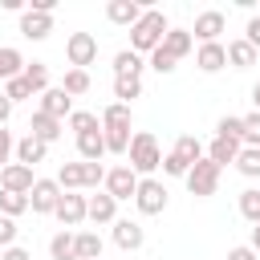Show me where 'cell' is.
Masks as SVG:
<instances>
[{
	"label": "cell",
	"instance_id": "obj_46",
	"mask_svg": "<svg viewBox=\"0 0 260 260\" xmlns=\"http://www.w3.org/2000/svg\"><path fill=\"white\" fill-rule=\"evenodd\" d=\"M228 260H260V256H256V252H252L248 244H236V248L228 252Z\"/></svg>",
	"mask_w": 260,
	"mask_h": 260
},
{
	"label": "cell",
	"instance_id": "obj_14",
	"mask_svg": "<svg viewBox=\"0 0 260 260\" xmlns=\"http://www.w3.org/2000/svg\"><path fill=\"white\" fill-rule=\"evenodd\" d=\"M49 32H53V16L32 12V8L20 12V37H24V41H45Z\"/></svg>",
	"mask_w": 260,
	"mask_h": 260
},
{
	"label": "cell",
	"instance_id": "obj_18",
	"mask_svg": "<svg viewBox=\"0 0 260 260\" xmlns=\"http://www.w3.org/2000/svg\"><path fill=\"white\" fill-rule=\"evenodd\" d=\"M158 49H167L175 61H183V57L195 49V37H191V28H167V37H162Z\"/></svg>",
	"mask_w": 260,
	"mask_h": 260
},
{
	"label": "cell",
	"instance_id": "obj_40",
	"mask_svg": "<svg viewBox=\"0 0 260 260\" xmlns=\"http://www.w3.org/2000/svg\"><path fill=\"white\" fill-rule=\"evenodd\" d=\"M150 69L167 77V73H175V69H179V61H175V57H171L167 49H154V53H150Z\"/></svg>",
	"mask_w": 260,
	"mask_h": 260
},
{
	"label": "cell",
	"instance_id": "obj_13",
	"mask_svg": "<svg viewBox=\"0 0 260 260\" xmlns=\"http://www.w3.org/2000/svg\"><path fill=\"white\" fill-rule=\"evenodd\" d=\"M142 240H146V232H142L138 219H114V244H118L122 252H138Z\"/></svg>",
	"mask_w": 260,
	"mask_h": 260
},
{
	"label": "cell",
	"instance_id": "obj_16",
	"mask_svg": "<svg viewBox=\"0 0 260 260\" xmlns=\"http://www.w3.org/2000/svg\"><path fill=\"white\" fill-rule=\"evenodd\" d=\"M195 65H199L203 73H219V69L228 65V49H223L219 41H211V45H199V49H195Z\"/></svg>",
	"mask_w": 260,
	"mask_h": 260
},
{
	"label": "cell",
	"instance_id": "obj_37",
	"mask_svg": "<svg viewBox=\"0 0 260 260\" xmlns=\"http://www.w3.org/2000/svg\"><path fill=\"white\" fill-rule=\"evenodd\" d=\"M244 126H240V146H256L260 150V114H248V118H240Z\"/></svg>",
	"mask_w": 260,
	"mask_h": 260
},
{
	"label": "cell",
	"instance_id": "obj_30",
	"mask_svg": "<svg viewBox=\"0 0 260 260\" xmlns=\"http://www.w3.org/2000/svg\"><path fill=\"white\" fill-rule=\"evenodd\" d=\"M236 171H240L244 179H260V150H256V146H240V154H236Z\"/></svg>",
	"mask_w": 260,
	"mask_h": 260
},
{
	"label": "cell",
	"instance_id": "obj_1",
	"mask_svg": "<svg viewBox=\"0 0 260 260\" xmlns=\"http://www.w3.org/2000/svg\"><path fill=\"white\" fill-rule=\"evenodd\" d=\"M130 171L138 175V179H150L158 167H162V146H158V138L150 134V130H138V134H130Z\"/></svg>",
	"mask_w": 260,
	"mask_h": 260
},
{
	"label": "cell",
	"instance_id": "obj_29",
	"mask_svg": "<svg viewBox=\"0 0 260 260\" xmlns=\"http://www.w3.org/2000/svg\"><path fill=\"white\" fill-rule=\"evenodd\" d=\"M24 73V57H20V49H0V81H12V77H20Z\"/></svg>",
	"mask_w": 260,
	"mask_h": 260
},
{
	"label": "cell",
	"instance_id": "obj_15",
	"mask_svg": "<svg viewBox=\"0 0 260 260\" xmlns=\"http://www.w3.org/2000/svg\"><path fill=\"white\" fill-rule=\"evenodd\" d=\"M85 219H93V223H114V219H118V203H114L106 191L85 195Z\"/></svg>",
	"mask_w": 260,
	"mask_h": 260
},
{
	"label": "cell",
	"instance_id": "obj_5",
	"mask_svg": "<svg viewBox=\"0 0 260 260\" xmlns=\"http://www.w3.org/2000/svg\"><path fill=\"white\" fill-rule=\"evenodd\" d=\"M102 191L114 199V203H122V199H134V191H138V175L122 162V167H110L106 171V179H102Z\"/></svg>",
	"mask_w": 260,
	"mask_h": 260
},
{
	"label": "cell",
	"instance_id": "obj_27",
	"mask_svg": "<svg viewBox=\"0 0 260 260\" xmlns=\"http://www.w3.org/2000/svg\"><path fill=\"white\" fill-rule=\"evenodd\" d=\"M102 130H130V106L110 102V106L102 110Z\"/></svg>",
	"mask_w": 260,
	"mask_h": 260
},
{
	"label": "cell",
	"instance_id": "obj_12",
	"mask_svg": "<svg viewBox=\"0 0 260 260\" xmlns=\"http://www.w3.org/2000/svg\"><path fill=\"white\" fill-rule=\"evenodd\" d=\"M142 12H146V8H142L138 0H110V4H106V20H110V24H122V28H134Z\"/></svg>",
	"mask_w": 260,
	"mask_h": 260
},
{
	"label": "cell",
	"instance_id": "obj_20",
	"mask_svg": "<svg viewBox=\"0 0 260 260\" xmlns=\"http://www.w3.org/2000/svg\"><path fill=\"white\" fill-rule=\"evenodd\" d=\"M236 154H240V142H236V138H211V146L203 150V158H211L219 171H223L228 162H236Z\"/></svg>",
	"mask_w": 260,
	"mask_h": 260
},
{
	"label": "cell",
	"instance_id": "obj_47",
	"mask_svg": "<svg viewBox=\"0 0 260 260\" xmlns=\"http://www.w3.org/2000/svg\"><path fill=\"white\" fill-rule=\"evenodd\" d=\"M8 118H12V102L0 93V126H8Z\"/></svg>",
	"mask_w": 260,
	"mask_h": 260
},
{
	"label": "cell",
	"instance_id": "obj_38",
	"mask_svg": "<svg viewBox=\"0 0 260 260\" xmlns=\"http://www.w3.org/2000/svg\"><path fill=\"white\" fill-rule=\"evenodd\" d=\"M0 93H4L12 106H16V102H28V98H37V93L28 89V81H24V77H12V81H4V89H0Z\"/></svg>",
	"mask_w": 260,
	"mask_h": 260
},
{
	"label": "cell",
	"instance_id": "obj_42",
	"mask_svg": "<svg viewBox=\"0 0 260 260\" xmlns=\"http://www.w3.org/2000/svg\"><path fill=\"white\" fill-rule=\"evenodd\" d=\"M16 232H20V228H16V219H8V215H0V252L16 244Z\"/></svg>",
	"mask_w": 260,
	"mask_h": 260
},
{
	"label": "cell",
	"instance_id": "obj_22",
	"mask_svg": "<svg viewBox=\"0 0 260 260\" xmlns=\"http://www.w3.org/2000/svg\"><path fill=\"white\" fill-rule=\"evenodd\" d=\"M45 150H49L45 142H37L32 134H24V138L16 142V150H12V154H16V162H20V167H37V162H45Z\"/></svg>",
	"mask_w": 260,
	"mask_h": 260
},
{
	"label": "cell",
	"instance_id": "obj_41",
	"mask_svg": "<svg viewBox=\"0 0 260 260\" xmlns=\"http://www.w3.org/2000/svg\"><path fill=\"white\" fill-rule=\"evenodd\" d=\"M240 126H244V122H240L236 114H223V118L215 122V138H236V142H240Z\"/></svg>",
	"mask_w": 260,
	"mask_h": 260
},
{
	"label": "cell",
	"instance_id": "obj_25",
	"mask_svg": "<svg viewBox=\"0 0 260 260\" xmlns=\"http://www.w3.org/2000/svg\"><path fill=\"white\" fill-rule=\"evenodd\" d=\"M142 57L134 53V49H122V53H114V77H142Z\"/></svg>",
	"mask_w": 260,
	"mask_h": 260
},
{
	"label": "cell",
	"instance_id": "obj_45",
	"mask_svg": "<svg viewBox=\"0 0 260 260\" xmlns=\"http://www.w3.org/2000/svg\"><path fill=\"white\" fill-rule=\"evenodd\" d=\"M0 260H32V256H28V248L12 244V248H4V252H0Z\"/></svg>",
	"mask_w": 260,
	"mask_h": 260
},
{
	"label": "cell",
	"instance_id": "obj_4",
	"mask_svg": "<svg viewBox=\"0 0 260 260\" xmlns=\"http://www.w3.org/2000/svg\"><path fill=\"white\" fill-rule=\"evenodd\" d=\"M215 187H219V167H215L211 158H199V162L187 171V191H191L195 199H207V195H215Z\"/></svg>",
	"mask_w": 260,
	"mask_h": 260
},
{
	"label": "cell",
	"instance_id": "obj_2",
	"mask_svg": "<svg viewBox=\"0 0 260 260\" xmlns=\"http://www.w3.org/2000/svg\"><path fill=\"white\" fill-rule=\"evenodd\" d=\"M167 16H162V8H146L142 16H138V24L130 28V49L142 57V53H154L158 45H162V37H167Z\"/></svg>",
	"mask_w": 260,
	"mask_h": 260
},
{
	"label": "cell",
	"instance_id": "obj_8",
	"mask_svg": "<svg viewBox=\"0 0 260 260\" xmlns=\"http://www.w3.org/2000/svg\"><path fill=\"white\" fill-rule=\"evenodd\" d=\"M228 28V16L219 12V8H203L199 16H195V28H191V37L199 41V45H211V41H219V32Z\"/></svg>",
	"mask_w": 260,
	"mask_h": 260
},
{
	"label": "cell",
	"instance_id": "obj_17",
	"mask_svg": "<svg viewBox=\"0 0 260 260\" xmlns=\"http://www.w3.org/2000/svg\"><path fill=\"white\" fill-rule=\"evenodd\" d=\"M28 134L37 138V142H57L61 138V122L57 118H49V114H41V110H32V118H28Z\"/></svg>",
	"mask_w": 260,
	"mask_h": 260
},
{
	"label": "cell",
	"instance_id": "obj_48",
	"mask_svg": "<svg viewBox=\"0 0 260 260\" xmlns=\"http://www.w3.org/2000/svg\"><path fill=\"white\" fill-rule=\"evenodd\" d=\"M248 248H252V252H256V256H260V223H256V228H252V240H248Z\"/></svg>",
	"mask_w": 260,
	"mask_h": 260
},
{
	"label": "cell",
	"instance_id": "obj_39",
	"mask_svg": "<svg viewBox=\"0 0 260 260\" xmlns=\"http://www.w3.org/2000/svg\"><path fill=\"white\" fill-rule=\"evenodd\" d=\"M106 138V154H126L130 150V130H102Z\"/></svg>",
	"mask_w": 260,
	"mask_h": 260
},
{
	"label": "cell",
	"instance_id": "obj_34",
	"mask_svg": "<svg viewBox=\"0 0 260 260\" xmlns=\"http://www.w3.org/2000/svg\"><path fill=\"white\" fill-rule=\"evenodd\" d=\"M240 215L256 228L260 223V191L256 187H248V191H240Z\"/></svg>",
	"mask_w": 260,
	"mask_h": 260
},
{
	"label": "cell",
	"instance_id": "obj_50",
	"mask_svg": "<svg viewBox=\"0 0 260 260\" xmlns=\"http://www.w3.org/2000/svg\"><path fill=\"white\" fill-rule=\"evenodd\" d=\"M256 16H260V12H256Z\"/></svg>",
	"mask_w": 260,
	"mask_h": 260
},
{
	"label": "cell",
	"instance_id": "obj_24",
	"mask_svg": "<svg viewBox=\"0 0 260 260\" xmlns=\"http://www.w3.org/2000/svg\"><path fill=\"white\" fill-rule=\"evenodd\" d=\"M73 252H77V260H102V236L98 232H73Z\"/></svg>",
	"mask_w": 260,
	"mask_h": 260
},
{
	"label": "cell",
	"instance_id": "obj_35",
	"mask_svg": "<svg viewBox=\"0 0 260 260\" xmlns=\"http://www.w3.org/2000/svg\"><path fill=\"white\" fill-rule=\"evenodd\" d=\"M61 89H65L69 98H81V93L89 89V73H85V69H65V81H61Z\"/></svg>",
	"mask_w": 260,
	"mask_h": 260
},
{
	"label": "cell",
	"instance_id": "obj_9",
	"mask_svg": "<svg viewBox=\"0 0 260 260\" xmlns=\"http://www.w3.org/2000/svg\"><path fill=\"white\" fill-rule=\"evenodd\" d=\"M32 183H37V175H32V167H20V162H8V167L0 171V191H12V195H28V191H32Z\"/></svg>",
	"mask_w": 260,
	"mask_h": 260
},
{
	"label": "cell",
	"instance_id": "obj_19",
	"mask_svg": "<svg viewBox=\"0 0 260 260\" xmlns=\"http://www.w3.org/2000/svg\"><path fill=\"white\" fill-rule=\"evenodd\" d=\"M171 154H175V158L191 171V167L203 158V142H199L195 134H179V138H175V146H171Z\"/></svg>",
	"mask_w": 260,
	"mask_h": 260
},
{
	"label": "cell",
	"instance_id": "obj_49",
	"mask_svg": "<svg viewBox=\"0 0 260 260\" xmlns=\"http://www.w3.org/2000/svg\"><path fill=\"white\" fill-rule=\"evenodd\" d=\"M252 106H256V114H260V81L252 85Z\"/></svg>",
	"mask_w": 260,
	"mask_h": 260
},
{
	"label": "cell",
	"instance_id": "obj_21",
	"mask_svg": "<svg viewBox=\"0 0 260 260\" xmlns=\"http://www.w3.org/2000/svg\"><path fill=\"white\" fill-rule=\"evenodd\" d=\"M77 154H81V162H102V158H106V138H102V130L77 134Z\"/></svg>",
	"mask_w": 260,
	"mask_h": 260
},
{
	"label": "cell",
	"instance_id": "obj_36",
	"mask_svg": "<svg viewBox=\"0 0 260 260\" xmlns=\"http://www.w3.org/2000/svg\"><path fill=\"white\" fill-rule=\"evenodd\" d=\"M24 211H28V195H12V191H0V215L16 219V215H24Z\"/></svg>",
	"mask_w": 260,
	"mask_h": 260
},
{
	"label": "cell",
	"instance_id": "obj_31",
	"mask_svg": "<svg viewBox=\"0 0 260 260\" xmlns=\"http://www.w3.org/2000/svg\"><path fill=\"white\" fill-rule=\"evenodd\" d=\"M114 98L122 106H130L134 98H142V77H114Z\"/></svg>",
	"mask_w": 260,
	"mask_h": 260
},
{
	"label": "cell",
	"instance_id": "obj_33",
	"mask_svg": "<svg viewBox=\"0 0 260 260\" xmlns=\"http://www.w3.org/2000/svg\"><path fill=\"white\" fill-rule=\"evenodd\" d=\"M49 256H53V260H77V252H73V232H57V236L49 240Z\"/></svg>",
	"mask_w": 260,
	"mask_h": 260
},
{
	"label": "cell",
	"instance_id": "obj_23",
	"mask_svg": "<svg viewBox=\"0 0 260 260\" xmlns=\"http://www.w3.org/2000/svg\"><path fill=\"white\" fill-rule=\"evenodd\" d=\"M223 49H228V65H232V69H252V65H256V49H252L244 37H240V41H228Z\"/></svg>",
	"mask_w": 260,
	"mask_h": 260
},
{
	"label": "cell",
	"instance_id": "obj_44",
	"mask_svg": "<svg viewBox=\"0 0 260 260\" xmlns=\"http://www.w3.org/2000/svg\"><path fill=\"white\" fill-rule=\"evenodd\" d=\"M244 41H248V45L260 53V16H252V20L244 24Z\"/></svg>",
	"mask_w": 260,
	"mask_h": 260
},
{
	"label": "cell",
	"instance_id": "obj_43",
	"mask_svg": "<svg viewBox=\"0 0 260 260\" xmlns=\"http://www.w3.org/2000/svg\"><path fill=\"white\" fill-rule=\"evenodd\" d=\"M12 150H16V138H12V130H4V126H0V171L8 167Z\"/></svg>",
	"mask_w": 260,
	"mask_h": 260
},
{
	"label": "cell",
	"instance_id": "obj_10",
	"mask_svg": "<svg viewBox=\"0 0 260 260\" xmlns=\"http://www.w3.org/2000/svg\"><path fill=\"white\" fill-rule=\"evenodd\" d=\"M41 114H49V118H57V122H65L69 114H73V98L61 89V85H49L45 93H41V106H37Z\"/></svg>",
	"mask_w": 260,
	"mask_h": 260
},
{
	"label": "cell",
	"instance_id": "obj_28",
	"mask_svg": "<svg viewBox=\"0 0 260 260\" xmlns=\"http://www.w3.org/2000/svg\"><path fill=\"white\" fill-rule=\"evenodd\" d=\"M20 77L28 81V89H32L37 98H41V93L49 89V65H45V61H32V65L24 61V73H20Z\"/></svg>",
	"mask_w": 260,
	"mask_h": 260
},
{
	"label": "cell",
	"instance_id": "obj_3",
	"mask_svg": "<svg viewBox=\"0 0 260 260\" xmlns=\"http://www.w3.org/2000/svg\"><path fill=\"white\" fill-rule=\"evenodd\" d=\"M134 207H138V215H162L167 211V187H162V179H138Z\"/></svg>",
	"mask_w": 260,
	"mask_h": 260
},
{
	"label": "cell",
	"instance_id": "obj_32",
	"mask_svg": "<svg viewBox=\"0 0 260 260\" xmlns=\"http://www.w3.org/2000/svg\"><path fill=\"white\" fill-rule=\"evenodd\" d=\"M69 130L73 134H93V130H102V122H98L93 110H73L69 114Z\"/></svg>",
	"mask_w": 260,
	"mask_h": 260
},
{
	"label": "cell",
	"instance_id": "obj_6",
	"mask_svg": "<svg viewBox=\"0 0 260 260\" xmlns=\"http://www.w3.org/2000/svg\"><path fill=\"white\" fill-rule=\"evenodd\" d=\"M65 57H69L73 69L93 65V61H98V37H93V32H69V41H65Z\"/></svg>",
	"mask_w": 260,
	"mask_h": 260
},
{
	"label": "cell",
	"instance_id": "obj_26",
	"mask_svg": "<svg viewBox=\"0 0 260 260\" xmlns=\"http://www.w3.org/2000/svg\"><path fill=\"white\" fill-rule=\"evenodd\" d=\"M57 187H61V191H81V187H85V162H61Z\"/></svg>",
	"mask_w": 260,
	"mask_h": 260
},
{
	"label": "cell",
	"instance_id": "obj_7",
	"mask_svg": "<svg viewBox=\"0 0 260 260\" xmlns=\"http://www.w3.org/2000/svg\"><path fill=\"white\" fill-rule=\"evenodd\" d=\"M57 203H61V187H57V179H37L32 191H28V207H32L37 215H53Z\"/></svg>",
	"mask_w": 260,
	"mask_h": 260
},
{
	"label": "cell",
	"instance_id": "obj_11",
	"mask_svg": "<svg viewBox=\"0 0 260 260\" xmlns=\"http://www.w3.org/2000/svg\"><path fill=\"white\" fill-rule=\"evenodd\" d=\"M65 228H77V223H85V195H77V191H61V203H57V211H53Z\"/></svg>",
	"mask_w": 260,
	"mask_h": 260
}]
</instances>
